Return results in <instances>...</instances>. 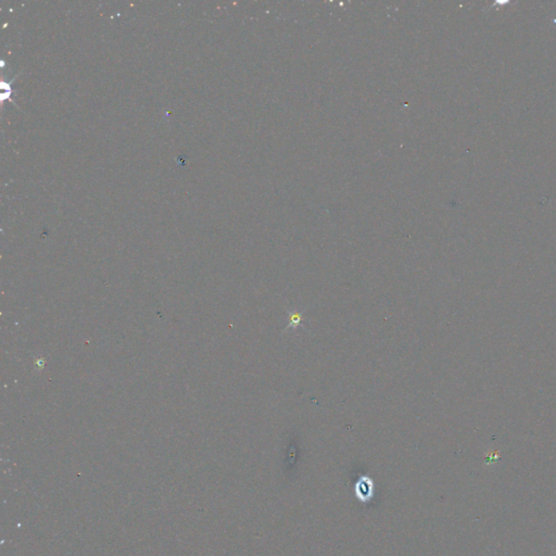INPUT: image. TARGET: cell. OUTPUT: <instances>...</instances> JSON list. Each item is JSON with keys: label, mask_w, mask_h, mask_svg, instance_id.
Returning <instances> with one entry per match:
<instances>
[{"label": "cell", "mask_w": 556, "mask_h": 556, "mask_svg": "<svg viewBox=\"0 0 556 556\" xmlns=\"http://www.w3.org/2000/svg\"><path fill=\"white\" fill-rule=\"evenodd\" d=\"M355 494L361 501L366 502L371 500L374 494V484L369 477H361L355 484Z\"/></svg>", "instance_id": "obj_1"}]
</instances>
